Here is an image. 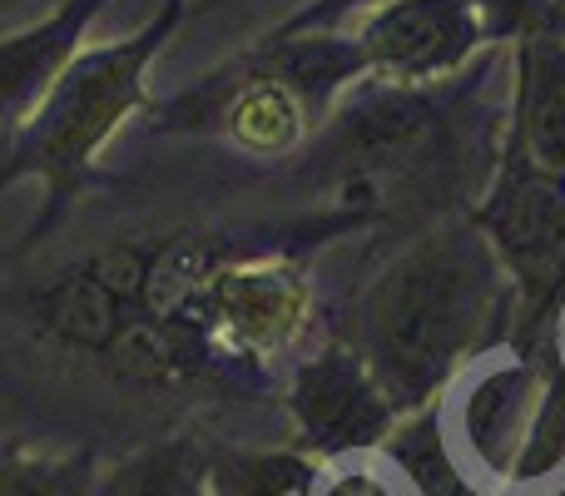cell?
Masks as SVG:
<instances>
[{"label":"cell","instance_id":"5bb4252c","mask_svg":"<svg viewBox=\"0 0 565 496\" xmlns=\"http://www.w3.org/2000/svg\"><path fill=\"white\" fill-rule=\"evenodd\" d=\"M105 496H209V447L194 437H164L125 457L105 477Z\"/></svg>","mask_w":565,"mask_h":496},{"label":"cell","instance_id":"6da1fadb","mask_svg":"<svg viewBox=\"0 0 565 496\" xmlns=\"http://www.w3.org/2000/svg\"><path fill=\"white\" fill-rule=\"evenodd\" d=\"M511 328V283L467 214L441 219L352 298L338 338L367 362L397 418L441 402L447 382Z\"/></svg>","mask_w":565,"mask_h":496},{"label":"cell","instance_id":"277c9868","mask_svg":"<svg viewBox=\"0 0 565 496\" xmlns=\"http://www.w3.org/2000/svg\"><path fill=\"white\" fill-rule=\"evenodd\" d=\"M471 105L467 85H387L358 80L342 89L332 115L302 149H312V169L338 189L352 209L348 219L377 214L387 199H402L412 184H437L457 169L461 109Z\"/></svg>","mask_w":565,"mask_h":496},{"label":"cell","instance_id":"44dd1931","mask_svg":"<svg viewBox=\"0 0 565 496\" xmlns=\"http://www.w3.org/2000/svg\"><path fill=\"white\" fill-rule=\"evenodd\" d=\"M561 496H565V492H561Z\"/></svg>","mask_w":565,"mask_h":496},{"label":"cell","instance_id":"ffe728a7","mask_svg":"<svg viewBox=\"0 0 565 496\" xmlns=\"http://www.w3.org/2000/svg\"><path fill=\"white\" fill-rule=\"evenodd\" d=\"M55 6H60V0H55Z\"/></svg>","mask_w":565,"mask_h":496},{"label":"cell","instance_id":"9c48e42d","mask_svg":"<svg viewBox=\"0 0 565 496\" xmlns=\"http://www.w3.org/2000/svg\"><path fill=\"white\" fill-rule=\"evenodd\" d=\"M501 159L565 179V35L516 40V80Z\"/></svg>","mask_w":565,"mask_h":496},{"label":"cell","instance_id":"ac0fdd59","mask_svg":"<svg viewBox=\"0 0 565 496\" xmlns=\"http://www.w3.org/2000/svg\"><path fill=\"white\" fill-rule=\"evenodd\" d=\"M362 6L377 10V6H387V0H312L308 10H298L292 20H282L274 35H332V25H342V20Z\"/></svg>","mask_w":565,"mask_h":496},{"label":"cell","instance_id":"d6986e66","mask_svg":"<svg viewBox=\"0 0 565 496\" xmlns=\"http://www.w3.org/2000/svg\"><path fill=\"white\" fill-rule=\"evenodd\" d=\"M322 496H392V487L382 477H372L367 467H348L322 487Z\"/></svg>","mask_w":565,"mask_h":496},{"label":"cell","instance_id":"7a4b0ae2","mask_svg":"<svg viewBox=\"0 0 565 496\" xmlns=\"http://www.w3.org/2000/svg\"><path fill=\"white\" fill-rule=\"evenodd\" d=\"M189 0H164L159 15L139 35H125L115 45L79 50L50 95L35 105V115L0 139V194L20 179L45 184V209L30 224L25 244H40L50 229H60L65 209L79 189L95 184V159L115 139V129L129 115L149 109V65L164 50V40L184 25Z\"/></svg>","mask_w":565,"mask_h":496},{"label":"cell","instance_id":"30bf717a","mask_svg":"<svg viewBox=\"0 0 565 496\" xmlns=\"http://www.w3.org/2000/svg\"><path fill=\"white\" fill-rule=\"evenodd\" d=\"M109 0H60L40 25L0 40V139H10L50 95L60 70L79 55V35Z\"/></svg>","mask_w":565,"mask_h":496},{"label":"cell","instance_id":"8fae6325","mask_svg":"<svg viewBox=\"0 0 565 496\" xmlns=\"http://www.w3.org/2000/svg\"><path fill=\"white\" fill-rule=\"evenodd\" d=\"M457 398V392H451ZM536 398V352L521 358L507 348V362L477 372V378L461 388L457 412H461V442L467 452L481 462L487 472L507 477L511 457L521 447V432H526V402Z\"/></svg>","mask_w":565,"mask_h":496},{"label":"cell","instance_id":"9a60e30c","mask_svg":"<svg viewBox=\"0 0 565 496\" xmlns=\"http://www.w3.org/2000/svg\"><path fill=\"white\" fill-rule=\"evenodd\" d=\"M312 477L302 452H209V496H308Z\"/></svg>","mask_w":565,"mask_h":496},{"label":"cell","instance_id":"5b68a950","mask_svg":"<svg viewBox=\"0 0 565 496\" xmlns=\"http://www.w3.org/2000/svg\"><path fill=\"white\" fill-rule=\"evenodd\" d=\"M149 249H105L75 268L55 273L30 293V328L65 352L99 358L105 368L145 382H179L209 368L184 333L164 328L149 308Z\"/></svg>","mask_w":565,"mask_h":496},{"label":"cell","instance_id":"52a82bcc","mask_svg":"<svg viewBox=\"0 0 565 496\" xmlns=\"http://www.w3.org/2000/svg\"><path fill=\"white\" fill-rule=\"evenodd\" d=\"M288 412L298 432V452L312 462H338L358 452H382L397 432V412L372 382L367 362L342 338H328L308 358L292 362Z\"/></svg>","mask_w":565,"mask_h":496},{"label":"cell","instance_id":"7c38bea8","mask_svg":"<svg viewBox=\"0 0 565 496\" xmlns=\"http://www.w3.org/2000/svg\"><path fill=\"white\" fill-rule=\"evenodd\" d=\"M565 467V358L556 342L536 348V398H531V418L521 432V447L507 467V482L516 487H536V482L556 477Z\"/></svg>","mask_w":565,"mask_h":496},{"label":"cell","instance_id":"2e32d148","mask_svg":"<svg viewBox=\"0 0 565 496\" xmlns=\"http://www.w3.org/2000/svg\"><path fill=\"white\" fill-rule=\"evenodd\" d=\"M89 482H95L89 452L0 447V496H85Z\"/></svg>","mask_w":565,"mask_h":496},{"label":"cell","instance_id":"8992f818","mask_svg":"<svg viewBox=\"0 0 565 496\" xmlns=\"http://www.w3.org/2000/svg\"><path fill=\"white\" fill-rule=\"evenodd\" d=\"M467 219L511 283L507 348L531 358L551 338L565 303V179L497 155L487 194Z\"/></svg>","mask_w":565,"mask_h":496},{"label":"cell","instance_id":"4fadbf2b","mask_svg":"<svg viewBox=\"0 0 565 496\" xmlns=\"http://www.w3.org/2000/svg\"><path fill=\"white\" fill-rule=\"evenodd\" d=\"M382 457L417 487V496H481L477 482L457 467L451 437L441 432V402L397 422V432L382 442Z\"/></svg>","mask_w":565,"mask_h":496},{"label":"cell","instance_id":"ba28073f","mask_svg":"<svg viewBox=\"0 0 565 496\" xmlns=\"http://www.w3.org/2000/svg\"><path fill=\"white\" fill-rule=\"evenodd\" d=\"M352 40L367 75L387 85H447L487 45L467 0H387Z\"/></svg>","mask_w":565,"mask_h":496},{"label":"cell","instance_id":"e0dca14e","mask_svg":"<svg viewBox=\"0 0 565 496\" xmlns=\"http://www.w3.org/2000/svg\"><path fill=\"white\" fill-rule=\"evenodd\" d=\"M481 20L487 40H526V35H565V15L556 0H467Z\"/></svg>","mask_w":565,"mask_h":496},{"label":"cell","instance_id":"3957f363","mask_svg":"<svg viewBox=\"0 0 565 496\" xmlns=\"http://www.w3.org/2000/svg\"><path fill=\"white\" fill-rule=\"evenodd\" d=\"M367 75L358 40L342 35H268L234 65L204 75L174 105L154 109L159 135H214L248 159H288L308 145Z\"/></svg>","mask_w":565,"mask_h":496}]
</instances>
